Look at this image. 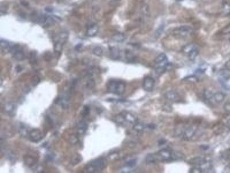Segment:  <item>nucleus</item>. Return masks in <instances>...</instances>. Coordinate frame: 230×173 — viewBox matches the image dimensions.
Returning a JSON list of instances; mask_svg holds the SVG:
<instances>
[{
    "label": "nucleus",
    "mask_w": 230,
    "mask_h": 173,
    "mask_svg": "<svg viewBox=\"0 0 230 173\" xmlns=\"http://www.w3.org/2000/svg\"><path fill=\"white\" fill-rule=\"evenodd\" d=\"M185 158L184 154L181 152L162 149L156 154H149L146 157V162L149 163H153L157 162H170L177 160H182Z\"/></svg>",
    "instance_id": "1"
},
{
    "label": "nucleus",
    "mask_w": 230,
    "mask_h": 173,
    "mask_svg": "<svg viewBox=\"0 0 230 173\" xmlns=\"http://www.w3.org/2000/svg\"><path fill=\"white\" fill-rule=\"evenodd\" d=\"M106 167V160L103 157H98L88 163L86 165V170L89 173H100L105 169Z\"/></svg>",
    "instance_id": "2"
},
{
    "label": "nucleus",
    "mask_w": 230,
    "mask_h": 173,
    "mask_svg": "<svg viewBox=\"0 0 230 173\" xmlns=\"http://www.w3.org/2000/svg\"><path fill=\"white\" fill-rule=\"evenodd\" d=\"M107 91L112 94L122 95L125 90V84L120 80H111L107 84Z\"/></svg>",
    "instance_id": "3"
},
{
    "label": "nucleus",
    "mask_w": 230,
    "mask_h": 173,
    "mask_svg": "<svg viewBox=\"0 0 230 173\" xmlns=\"http://www.w3.org/2000/svg\"><path fill=\"white\" fill-rule=\"evenodd\" d=\"M44 136L43 133L39 129H33L28 133V137L31 142H38L41 141Z\"/></svg>",
    "instance_id": "4"
},
{
    "label": "nucleus",
    "mask_w": 230,
    "mask_h": 173,
    "mask_svg": "<svg viewBox=\"0 0 230 173\" xmlns=\"http://www.w3.org/2000/svg\"><path fill=\"white\" fill-rule=\"evenodd\" d=\"M192 31V28L190 26H183L174 29L173 32L176 36H178L180 37H185L190 32Z\"/></svg>",
    "instance_id": "5"
},
{
    "label": "nucleus",
    "mask_w": 230,
    "mask_h": 173,
    "mask_svg": "<svg viewBox=\"0 0 230 173\" xmlns=\"http://www.w3.org/2000/svg\"><path fill=\"white\" fill-rule=\"evenodd\" d=\"M10 51L12 52L13 57L18 61H21L25 58V54L23 50L18 45H14Z\"/></svg>",
    "instance_id": "6"
},
{
    "label": "nucleus",
    "mask_w": 230,
    "mask_h": 173,
    "mask_svg": "<svg viewBox=\"0 0 230 173\" xmlns=\"http://www.w3.org/2000/svg\"><path fill=\"white\" fill-rule=\"evenodd\" d=\"M154 84H155L154 79L150 76H147L143 80V88L146 91L151 92L153 90Z\"/></svg>",
    "instance_id": "7"
},
{
    "label": "nucleus",
    "mask_w": 230,
    "mask_h": 173,
    "mask_svg": "<svg viewBox=\"0 0 230 173\" xmlns=\"http://www.w3.org/2000/svg\"><path fill=\"white\" fill-rule=\"evenodd\" d=\"M120 113L123 116V118L125 122V124L129 123V124H135L137 122V116L133 114L132 113L127 111H123V112Z\"/></svg>",
    "instance_id": "8"
},
{
    "label": "nucleus",
    "mask_w": 230,
    "mask_h": 173,
    "mask_svg": "<svg viewBox=\"0 0 230 173\" xmlns=\"http://www.w3.org/2000/svg\"><path fill=\"white\" fill-rule=\"evenodd\" d=\"M197 130V127L195 126H191L186 128L184 131V137L186 139H189L193 137Z\"/></svg>",
    "instance_id": "9"
},
{
    "label": "nucleus",
    "mask_w": 230,
    "mask_h": 173,
    "mask_svg": "<svg viewBox=\"0 0 230 173\" xmlns=\"http://www.w3.org/2000/svg\"><path fill=\"white\" fill-rule=\"evenodd\" d=\"M165 98L170 101L178 102L180 100V97L178 94L175 91H171L165 94Z\"/></svg>",
    "instance_id": "10"
},
{
    "label": "nucleus",
    "mask_w": 230,
    "mask_h": 173,
    "mask_svg": "<svg viewBox=\"0 0 230 173\" xmlns=\"http://www.w3.org/2000/svg\"><path fill=\"white\" fill-rule=\"evenodd\" d=\"M110 57L113 60H119L120 58V50L116 47L109 48Z\"/></svg>",
    "instance_id": "11"
},
{
    "label": "nucleus",
    "mask_w": 230,
    "mask_h": 173,
    "mask_svg": "<svg viewBox=\"0 0 230 173\" xmlns=\"http://www.w3.org/2000/svg\"><path fill=\"white\" fill-rule=\"evenodd\" d=\"M155 63L159 65L167 66L168 65V58L165 53H161L159 54L155 58Z\"/></svg>",
    "instance_id": "12"
},
{
    "label": "nucleus",
    "mask_w": 230,
    "mask_h": 173,
    "mask_svg": "<svg viewBox=\"0 0 230 173\" xmlns=\"http://www.w3.org/2000/svg\"><path fill=\"white\" fill-rule=\"evenodd\" d=\"M88 125L85 122H80L78 124L77 126V133L80 135H84L88 130Z\"/></svg>",
    "instance_id": "13"
},
{
    "label": "nucleus",
    "mask_w": 230,
    "mask_h": 173,
    "mask_svg": "<svg viewBox=\"0 0 230 173\" xmlns=\"http://www.w3.org/2000/svg\"><path fill=\"white\" fill-rule=\"evenodd\" d=\"M98 31V27L97 24H93L89 27L86 31V35L89 37L94 36Z\"/></svg>",
    "instance_id": "14"
},
{
    "label": "nucleus",
    "mask_w": 230,
    "mask_h": 173,
    "mask_svg": "<svg viewBox=\"0 0 230 173\" xmlns=\"http://www.w3.org/2000/svg\"><path fill=\"white\" fill-rule=\"evenodd\" d=\"M16 105L13 103H8L4 105L3 110L5 113L11 114L13 113L16 110Z\"/></svg>",
    "instance_id": "15"
},
{
    "label": "nucleus",
    "mask_w": 230,
    "mask_h": 173,
    "mask_svg": "<svg viewBox=\"0 0 230 173\" xmlns=\"http://www.w3.org/2000/svg\"><path fill=\"white\" fill-rule=\"evenodd\" d=\"M24 162L27 166L32 167L35 166L38 162L35 157L28 155L24 157Z\"/></svg>",
    "instance_id": "16"
},
{
    "label": "nucleus",
    "mask_w": 230,
    "mask_h": 173,
    "mask_svg": "<svg viewBox=\"0 0 230 173\" xmlns=\"http://www.w3.org/2000/svg\"><path fill=\"white\" fill-rule=\"evenodd\" d=\"M112 40L116 42H123L126 39L125 35L122 33H117L114 34L112 38Z\"/></svg>",
    "instance_id": "17"
},
{
    "label": "nucleus",
    "mask_w": 230,
    "mask_h": 173,
    "mask_svg": "<svg viewBox=\"0 0 230 173\" xmlns=\"http://www.w3.org/2000/svg\"><path fill=\"white\" fill-rule=\"evenodd\" d=\"M69 33L66 31L61 32L58 36V40L57 41L60 42L63 45L66 42L69 38Z\"/></svg>",
    "instance_id": "18"
},
{
    "label": "nucleus",
    "mask_w": 230,
    "mask_h": 173,
    "mask_svg": "<svg viewBox=\"0 0 230 173\" xmlns=\"http://www.w3.org/2000/svg\"><path fill=\"white\" fill-rule=\"evenodd\" d=\"M0 46H1V48L2 49H4V50L8 49L9 51H11V48L13 47L14 45L7 41L1 39L0 41Z\"/></svg>",
    "instance_id": "19"
},
{
    "label": "nucleus",
    "mask_w": 230,
    "mask_h": 173,
    "mask_svg": "<svg viewBox=\"0 0 230 173\" xmlns=\"http://www.w3.org/2000/svg\"><path fill=\"white\" fill-rule=\"evenodd\" d=\"M56 102L62 106V107L65 108L67 106L68 99L66 96H63L62 97H59Z\"/></svg>",
    "instance_id": "20"
},
{
    "label": "nucleus",
    "mask_w": 230,
    "mask_h": 173,
    "mask_svg": "<svg viewBox=\"0 0 230 173\" xmlns=\"http://www.w3.org/2000/svg\"><path fill=\"white\" fill-rule=\"evenodd\" d=\"M225 98V95L222 93H217L213 96V99L216 103H220L224 100Z\"/></svg>",
    "instance_id": "21"
},
{
    "label": "nucleus",
    "mask_w": 230,
    "mask_h": 173,
    "mask_svg": "<svg viewBox=\"0 0 230 173\" xmlns=\"http://www.w3.org/2000/svg\"><path fill=\"white\" fill-rule=\"evenodd\" d=\"M222 10L223 14L230 15V4L226 1H224L222 4Z\"/></svg>",
    "instance_id": "22"
},
{
    "label": "nucleus",
    "mask_w": 230,
    "mask_h": 173,
    "mask_svg": "<svg viewBox=\"0 0 230 173\" xmlns=\"http://www.w3.org/2000/svg\"><path fill=\"white\" fill-rule=\"evenodd\" d=\"M82 159V157L79 154H77L74 155L71 158V163L73 166L76 165V164L79 163L81 162Z\"/></svg>",
    "instance_id": "23"
},
{
    "label": "nucleus",
    "mask_w": 230,
    "mask_h": 173,
    "mask_svg": "<svg viewBox=\"0 0 230 173\" xmlns=\"http://www.w3.org/2000/svg\"><path fill=\"white\" fill-rule=\"evenodd\" d=\"M63 43H62L60 42L56 41L55 45H54V50H55V52L57 54H58V55L61 54L62 49H63Z\"/></svg>",
    "instance_id": "24"
},
{
    "label": "nucleus",
    "mask_w": 230,
    "mask_h": 173,
    "mask_svg": "<svg viewBox=\"0 0 230 173\" xmlns=\"http://www.w3.org/2000/svg\"><path fill=\"white\" fill-rule=\"evenodd\" d=\"M198 54H199L198 50H197V48H195L193 50H192L190 53H189L188 54L189 58L190 60L193 61V60H195V58H196V57L197 56Z\"/></svg>",
    "instance_id": "25"
},
{
    "label": "nucleus",
    "mask_w": 230,
    "mask_h": 173,
    "mask_svg": "<svg viewBox=\"0 0 230 173\" xmlns=\"http://www.w3.org/2000/svg\"><path fill=\"white\" fill-rule=\"evenodd\" d=\"M125 55L126 58L130 61H134L135 60V55L130 50H126L125 51Z\"/></svg>",
    "instance_id": "26"
},
{
    "label": "nucleus",
    "mask_w": 230,
    "mask_h": 173,
    "mask_svg": "<svg viewBox=\"0 0 230 173\" xmlns=\"http://www.w3.org/2000/svg\"><path fill=\"white\" fill-rule=\"evenodd\" d=\"M93 53L96 56H98V57H101L103 56V48L101 47H94L93 49Z\"/></svg>",
    "instance_id": "27"
},
{
    "label": "nucleus",
    "mask_w": 230,
    "mask_h": 173,
    "mask_svg": "<svg viewBox=\"0 0 230 173\" xmlns=\"http://www.w3.org/2000/svg\"><path fill=\"white\" fill-rule=\"evenodd\" d=\"M144 128H145V125H144V124H142V123H137V122H136V123L134 124V127H133V129H134L135 131L138 132H140L143 131V130H144Z\"/></svg>",
    "instance_id": "28"
},
{
    "label": "nucleus",
    "mask_w": 230,
    "mask_h": 173,
    "mask_svg": "<svg viewBox=\"0 0 230 173\" xmlns=\"http://www.w3.org/2000/svg\"><path fill=\"white\" fill-rule=\"evenodd\" d=\"M36 53L35 51H31L30 54V62L32 65H34L37 62Z\"/></svg>",
    "instance_id": "29"
},
{
    "label": "nucleus",
    "mask_w": 230,
    "mask_h": 173,
    "mask_svg": "<svg viewBox=\"0 0 230 173\" xmlns=\"http://www.w3.org/2000/svg\"><path fill=\"white\" fill-rule=\"evenodd\" d=\"M213 96H214V94H212V93L211 91H209V90H206L204 91V96L205 98V99L209 100L213 98Z\"/></svg>",
    "instance_id": "30"
},
{
    "label": "nucleus",
    "mask_w": 230,
    "mask_h": 173,
    "mask_svg": "<svg viewBox=\"0 0 230 173\" xmlns=\"http://www.w3.org/2000/svg\"><path fill=\"white\" fill-rule=\"evenodd\" d=\"M90 113V108L89 106H85L81 111V115L82 117H85L88 116Z\"/></svg>",
    "instance_id": "31"
},
{
    "label": "nucleus",
    "mask_w": 230,
    "mask_h": 173,
    "mask_svg": "<svg viewBox=\"0 0 230 173\" xmlns=\"http://www.w3.org/2000/svg\"><path fill=\"white\" fill-rule=\"evenodd\" d=\"M222 76L225 79H229L230 78V71L228 69H224L222 71L221 73Z\"/></svg>",
    "instance_id": "32"
},
{
    "label": "nucleus",
    "mask_w": 230,
    "mask_h": 173,
    "mask_svg": "<svg viewBox=\"0 0 230 173\" xmlns=\"http://www.w3.org/2000/svg\"><path fill=\"white\" fill-rule=\"evenodd\" d=\"M166 66H162L159 65L156 69V72L158 74H162L166 70Z\"/></svg>",
    "instance_id": "33"
},
{
    "label": "nucleus",
    "mask_w": 230,
    "mask_h": 173,
    "mask_svg": "<svg viewBox=\"0 0 230 173\" xmlns=\"http://www.w3.org/2000/svg\"><path fill=\"white\" fill-rule=\"evenodd\" d=\"M195 48V47L193 45H192V44H189V45H186V46L184 47L183 50H184V51L185 53L188 54V53H190L192 50H193Z\"/></svg>",
    "instance_id": "34"
},
{
    "label": "nucleus",
    "mask_w": 230,
    "mask_h": 173,
    "mask_svg": "<svg viewBox=\"0 0 230 173\" xmlns=\"http://www.w3.org/2000/svg\"><path fill=\"white\" fill-rule=\"evenodd\" d=\"M136 163H137V160L136 159H131V160H129L127 161L126 166L128 167L131 168V167H133L134 166H135Z\"/></svg>",
    "instance_id": "35"
},
{
    "label": "nucleus",
    "mask_w": 230,
    "mask_h": 173,
    "mask_svg": "<svg viewBox=\"0 0 230 173\" xmlns=\"http://www.w3.org/2000/svg\"><path fill=\"white\" fill-rule=\"evenodd\" d=\"M142 11L143 14L146 15H148L150 14V10L149 8L147 5H143V6L142 7Z\"/></svg>",
    "instance_id": "36"
},
{
    "label": "nucleus",
    "mask_w": 230,
    "mask_h": 173,
    "mask_svg": "<svg viewBox=\"0 0 230 173\" xmlns=\"http://www.w3.org/2000/svg\"><path fill=\"white\" fill-rule=\"evenodd\" d=\"M40 79L37 76H33L32 79V84L33 86L37 85L40 83Z\"/></svg>",
    "instance_id": "37"
},
{
    "label": "nucleus",
    "mask_w": 230,
    "mask_h": 173,
    "mask_svg": "<svg viewBox=\"0 0 230 173\" xmlns=\"http://www.w3.org/2000/svg\"><path fill=\"white\" fill-rule=\"evenodd\" d=\"M189 172L191 173H202V170H201V168H200L199 167L197 166H195L194 167L192 168Z\"/></svg>",
    "instance_id": "38"
},
{
    "label": "nucleus",
    "mask_w": 230,
    "mask_h": 173,
    "mask_svg": "<svg viewBox=\"0 0 230 173\" xmlns=\"http://www.w3.org/2000/svg\"><path fill=\"white\" fill-rule=\"evenodd\" d=\"M87 87L89 88H93L95 86V81L93 79H90L87 82Z\"/></svg>",
    "instance_id": "39"
},
{
    "label": "nucleus",
    "mask_w": 230,
    "mask_h": 173,
    "mask_svg": "<svg viewBox=\"0 0 230 173\" xmlns=\"http://www.w3.org/2000/svg\"><path fill=\"white\" fill-rule=\"evenodd\" d=\"M7 10H8V8L5 6V5H1V8H0V12H1V15H5L6 14L7 12Z\"/></svg>",
    "instance_id": "40"
},
{
    "label": "nucleus",
    "mask_w": 230,
    "mask_h": 173,
    "mask_svg": "<svg viewBox=\"0 0 230 173\" xmlns=\"http://www.w3.org/2000/svg\"><path fill=\"white\" fill-rule=\"evenodd\" d=\"M224 109L227 112H230V102H227L224 104Z\"/></svg>",
    "instance_id": "41"
},
{
    "label": "nucleus",
    "mask_w": 230,
    "mask_h": 173,
    "mask_svg": "<svg viewBox=\"0 0 230 173\" xmlns=\"http://www.w3.org/2000/svg\"><path fill=\"white\" fill-rule=\"evenodd\" d=\"M30 91H31V88H30V87L29 86H26V87H25L24 88V92L25 94L28 93Z\"/></svg>",
    "instance_id": "42"
},
{
    "label": "nucleus",
    "mask_w": 230,
    "mask_h": 173,
    "mask_svg": "<svg viewBox=\"0 0 230 173\" xmlns=\"http://www.w3.org/2000/svg\"><path fill=\"white\" fill-rule=\"evenodd\" d=\"M16 70L17 71V72H20V71L22 70V68L20 66H17L16 67Z\"/></svg>",
    "instance_id": "43"
},
{
    "label": "nucleus",
    "mask_w": 230,
    "mask_h": 173,
    "mask_svg": "<svg viewBox=\"0 0 230 173\" xmlns=\"http://www.w3.org/2000/svg\"><path fill=\"white\" fill-rule=\"evenodd\" d=\"M227 126L229 127V129H230V119L228 121V122H227Z\"/></svg>",
    "instance_id": "44"
},
{
    "label": "nucleus",
    "mask_w": 230,
    "mask_h": 173,
    "mask_svg": "<svg viewBox=\"0 0 230 173\" xmlns=\"http://www.w3.org/2000/svg\"><path fill=\"white\" fill-rule=\"evenodd\" d=\"M228 157L230 159V150H229V153H228Z\"/></svg>",
    "instance_id": "45"
},
{
    "label": "nucleus",
    "mask_w": 230,
    "mask_h": 173,
    "mask_svg": "<svg viewBox=\"0 0 230 173\" xmlns=\"http://www.w3.org/2000/svg\"><path fill=\"white\" fill-rule=\"evenodd\" d=\"M58 1H60V0H58Z\"/></svg>",
    "instance_id": "46"
}]
</instances>
